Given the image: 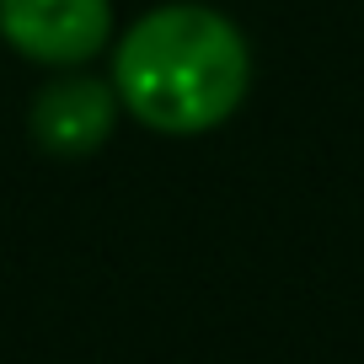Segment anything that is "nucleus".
<instances>
[{"instance_id": "obj_1", "label": "nucleus", "mask_w": 364, "mask_h": 364, "mask_svg": "<svg viewBox=\"0 0 364 364\" xmlns=\"http://www.w3.org/2000/svg\"><path fill=\"white\" fill-rule=\"evenodd\" d=\"M107 80L134 124L188 139L236 118L252 86V48L225 11L171 0L118 33Z\"/></svg>"}, {"instance_id": "obj_2", "label": "nucleus", "mask_w": 364, "mask_h": 364, "mask_svg": "<svg viewBox=\"0 0 364 364\" xmlns=\"http://www.w3.org/2000/svg\"><path fill=\"white\" fill-rule=\"evenodd\" d=\"M0 43L43 70L91 65L113 43V0H0Z\"/></svg>"}, {"instance_id": "obj_3", "label": "nucleus", "mask_w": 364, "mask_h": 364, "mask_svg": "<svg viewBox=\"0 0 364 364\" xmlns=\"http://www.w3.org/2000/svg\"><path fill=\"white\" fill-rule=\"evenodd\" d=\"M118 91L113 80L86 75V70H54V80H43L27 107V134L43 156L54 161H86L113 139L118 129Z\"/></svg>"}]
</instances>
